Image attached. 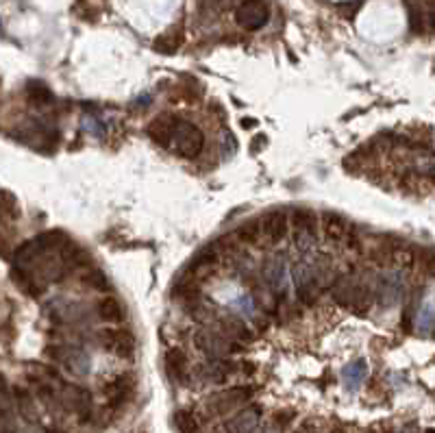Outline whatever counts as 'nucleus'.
<instances>
[{
  "mask_svg": "<svg viewBox=\"0 0 435 433\" xmlns=\"http://www.w3.org/2000/svg\"><path fill=\"white\" fill-rule=\"evenodd\" d=\"M202 146H204V135L198 126L188 122V120L176 118L172 142H170V148L176 152V155H181L185 159H196L202 152Z\"/></svg>",
  "mask_w": 435,
  "mask_h": 433,
  "instance_id": "nucleus-1",
  "label": "nucleus"
},
{
  "mask_svg": "<svg viewBox=\"0 0 435 433\" xmlns=\"http://www.w3.org/2000/svg\"><path fill=\"white\" fill-rule=\"evenodd\" d=\"M194 342L204 355H209L212 360L226 358V355L242 350V344H238L231 338H226L222 331H198V334L194 336Z\"/></svg>",
  "mask_w": 435,
  "mask_h": 433,
  "instance_id": "nucleus-2",
  "label": "nucleus"
},
{
  "mask_svg": "<svg viewBox=\"0 0 435 433\" xmlns=\"http://www.w3.org/2000/svg\"><path fill=\"white\" fill-rule=\"evenodd\" d=\"M250 398H252V390L246 388V386L220 390V392H216L207 398V412L212 416H224L228 412L238 410V407L246 405Z\"/></svg>",
  "mask_w": 435,
  "mask_h": 433,
  "instance_id": "nucleus-3",
  "label": "nucleus"
},
{
  "mask_svg": "<svg viewBox=\"0 0 435 433\" xmlns=\"http://www.w3.org/2000/svg\"><path fill=\"white\" fill-rule=\"evenodd\" d=\"M270 18V7L266 0H244L235 11V20L246 31H259Z\"/></svg>",
  "mask_w": 435,
  "mask_h": 433,
  "instance_id": "nucleus-4",
  "label": "nucleus"
},
{
  "mask_svg": "<svg viewBox=\"0 0 435 433\" xmlns=\"http://www.w3.org/2000/svg\"><path fill=\"white\" fill-rule=\"evenodd\" d=\"M98 340L107 350L118 355V358L131 360L135 355V338L131 331H126V329H105L98 334Z\"/></svg>",
  "mask_w": 435,
  "mask_h": 433,
  "instance_id": "nucleus-5",
  "label": "nucleus"
},
{
  "mask_svg": "<svg viewBox=\"0 0 435 433\" xmlns=\"http://www.w3.org/2000/svg\"><path fill=\"white\" fill-rule=\"evenodd\" d=\"M259 231H262V238L270 244H278L283 242L290 233V218L286 212H268L266 216L259 218Z\"/></svg>",
  "mask_w": 435,
  "mask_h": 433,
  "instance_id": "nucleus-6",
  "label": "nucleus"
},
{
  "mask_svg": "<svg viewBox=\"0 0 435 433\" xmlns=\"http://www.w3.org/2000/svg\"><path fill=\"white\" fill-rule=\"evenodd\" d=\"M259 422H262V407L248 405L228 418L224 429H226V433H255L259 429Z\"/></svg>",
  "mask_w": 435,
  "mask_h": 433,
  "instance_id": "nucleus-7",
  "label": "nucleus"
},
{
  "mask_svg": "<svg viewBox=\"0 0 435 433\" xmlns=\"http://www.w3.org/2000/svg\"><path fill=\"white\" fill-rule=\"evenodd\" d=\"M61 403L68 407L70 412H74L81 420H85L92 412V394L85 388L79 386H63L59 394Z\"/></svg>",
  "mask_w": 435,
  "mask_h": 433,
  "instance_id": "nucleus-8",
  "label": "nucleus"
},
{
  "mask_svg": "<svg viewBox=\"0 0 435 433\" xmlns=\"http://www.w3.org/2000/svg\"><path fill=\"white\" fill-rule=\"evenodd\" d=\"M238 372V364L226 360V358H218V360H209L204 366L198 368V377L207 384L220 386L224 381H228V377H233Z\"/></svg>",
  "mask_w": 435,
  "mask_h": 433,
  "instance_id": "nucleus-9",
  "label": "nucleus"
},
{
  "mask_svg": "<svg viewBox=\"0 0 435 433\" xmlns=\"http://www.w3.org/2000/svg\"><path fill=\"white\" fill-rule=\"evenodd\" d=\"M166 364V372L170 377V381H174L176 386H185L190 381V362H188V355L181 348H170L164 358Z\"/></svg>",
  "mask_w": 435,
  "mask_h": 433,
  "instance_id": "nucleus-10",
  "label": "nucleus"
},
{
  "mask_svg": "<svg viewBox=\"0 0 435 433\" xmlns=\"http://www.w3.org/2000/svg\"><path fill=\"white\" fill-rule=\"evenodd\" d=\"M318 226H320V220H318L316 212H312V209L292 212V228L296 231V242H300V244L312 242L318 236Z\"/></svg>",
  "mask_w": 435,
  "mask_h": 433,
  "instance_id": "nucleus-11",
  "label": "nucleus"
},
{
  "mask_svg": "<svg viewBox=\"0 0 435 433\" xmlns=\"http://www.w3.org/2000/svg\"><path fill=\"white\" fill-rule=\"evenodd\" d=\"M133 390H135V379L131 374H118L114 381H109L102 392H105V398L109 401V405L116 407L129 401Z\"/></svg>",
  "mask_w": 435,
  "mask_h": 433,
  "instance_id": "nucleus-12",
  "label": "nucleus"
},
{
  "mask_svg": "<svg viewBox=\"0 0 435 433\" xmlns=\"http://www.w3.org/2000/svg\"><path fill=\"white\" fill-rule=\"evenodd\" d=\"M174 124H176V118L172 114H161L157 116L148 124V138L159 144L161 148H170V142H172V133H174Z\"/></svg>",
  "mask_w": 435,
  "mask_h": 433,
  "instance_id": "nucleus-13",
  "label": "nucleus"
},
{
  "mask_svg": "<svg viewBox=\"0 0 435 433\" xmlns=\"http://www.w3.org/2000/svg\"><path fill=\"white\" fill-rule=\"evenodd\" d=\"M0 433H16L13 396L7 388V381L3 374H0Z\"/></svg>",
  "mask_w": 435,
  "mask_h": 433,
  "instance_id": "nucleus-14",
  "label": "nucleus"
},
{
  "mask_svg": "<svg viewBox=\"0 0 435 433\" xmlns=\"http://www.w3.org/2000/svg\"><path fill=\"white\" fill-rule=\"evenodd\" d=\"M320 228L322 233L329 242H342L346 240V236L350 233V226L348 222L340 216V214H333V212H324L322 218H320Z\"/></svg>",
  "mask_w": 435,
  "mask_h": 433,
  "instance_id": "nucleus-15",
  "label": "nucleus"
},
{
  "mask_svg": "<svg viewBox=\"0 0 435 433\" xmlns=\"http://www.w3.org/2000/svg\"><path fill=\"white\" fill-rule=\"evenodd\" d=\"M220 324H222V334H224L226 338L235 340L238 344H244V342L248 344V342L255 340L252 329H250L244 320H240V318H224Z\"/></svg>",
  "mask_w": 435,
  "mask_h": 433,
  "instance_id": "nucleus-16",
  "label": "nucleus"
},
{
  "mask_svg": "<svg viewBox=\"0 0 435 433\" xmlns=\"http://www.w3.org/2000/svg\"><path fill=\"white\" fill-rule=\"evenodd\" d=\"M216 266H218V252L216 250H204L190 264V272L194 276V281H202L204 276L214 274Z\"/></svg>",
  "mask_w": 435,
  "mask_h": 433,
  "instance_id": "nucleus-17",
  "label": "nucleus"
},
{
  "mask_svg": "<svg viewBox=\"0 0 435 433\" xmlns=\"http://www.w3.org/2000/svg\"><path fill=\"white\" fill-rule=\"evenodd\" d=\"M13 401H16V407H18V412L20 416L27 420V422H37V405L33 401V396L27 392V390H16L13 394Z\"/></svg>",
  "mask_w": 435,
  "mask_h": 433,
  "instance_id": "nucleus-18",
  "label": "nucleus"
},
{
  "mask_svg": "<svg viewBox=\"0 0 435 433\" xmlns=\"http://www.w3.org/2000/svg\"><path fill=\"white\" fill-rule=\"evenodd\" d=\"M235 238L240 244L246 246H257L262 242V231H259V220H246L235 228Z\"/></svg>",
  "mask_w": 435,
  "mask_h": 433,
  "instance_id": "nucleus-19",
  "label": "nucleus"
},
{
  "mask_svg": "<svg viewBox=\"0 0 435 433\" xmlns=\"http://www.w3.org/2000/svg\"><path fill=\"white\" fill-rule=\"evenodd\" d=\"M368 374V368H366V362L364 360H357L355 364L346 366L344 372H342V379H344V384L348 390H355V388H360L364 384V379Z\"/></svg>",
  "mask_w": 435,
  "mask_h": 433,
  "instance_id": "nucleus-20",
  "label": "nucleus"
},
{
  "mask_svg": "<svg viewBox=\"0 0 435 433\" xmlns=\"http://www.w3.org/2000/svg\"><path fill=\"white\" fill-rule=\"evenodd\" d=\"M98 316H100L102 320H107V322H120V320L124 318L122 305H120L118 298H114V296L100 298V303H98Z\"/></svg>",
  "mask_w": 435,
  "mask_h": 433,
  "instance_id": "nucleus-21",
  "label": "nucleus"
},
{
  "mask_svg": "<svg viewBox=\"0 0 435 433\" xmlns=\"http://www.w3.org/2000/svg\"><path fill=\"white\" fill-rule=\"evenodd\" d=\"M181 44H183V33L172 29V31H168V33H164L161 37L155 39V50L161 55H172V53H176L178 48H181Z\"/></svg>",
  "mask_w": 435,
  "mask_h": 433,
  "instance_id": "nucleus-22",
  "label": "nucleus"
},
{
  "mask_svg": "<svg viewBox=\"0 0 435 433\" xmlns=\"http://www.w3.org/2000/svg\"><path fill=\"white\" fill-rule=\"evenodd\" d=\"M174 425L181 433H198V429H200L198 416L192 410H178L174 414Z\"/></svg>",
  "mask_w": 435,
  "mask_h": 433,
  "instance_id": "nucleus-23",
  "label": "nucleus"
},
{
  "mask_svg": "<svg viewBox=\"0 0 435 433\" xmlns=\"http://www.w3.org/2000/svg\"><path fill=\"white\" fill-rule=\"evenodd\" d=\"M27 96L33 105H48V103H53V92H50L44 83L39 81H31L27 85Z\"/></svg>",
  "mask_w": 435,
  "mask_h": 433,
  "instance_id": "nucleus-24",
  "label": "nucleus"
},
{
  "mask_svg": "<svg viewBox=\"0 0 435 433\" xmlns=\"http://www.w3.org/2000/svg\"><path fill=\"white\" fill-rule=\"evenodd\" d=\"M83 281H85L92 290H98V292H105V290L109 288L107 276L102 274L100 270H90V272L83 276Z\"/></svg>",
  "mask_w": 435,
  "mask_h": 433,
  "instance_id": "nucleus-25",
  "label": "nucleus"
},
{
  "mask_svg": "<svg viewBox=\"0 0 435 433\" xmlns=\"http://www.w3.org/2000/svg\"><path fill=\"white\" fill-rule=\"evenodd\" d=\"M283 429L286 427H281L276 420H270L264 429H259V431H255V433H283Z\"/></svg>",
  "mask_w": 435,
  "mask_h": 433,
  "instance_id": "nucleus-26",
  "label": "nucleus"
},
{
  "mask_svg": "<svg viewBox=\"0 0 435 433\" xmlns=\"http://www.w3.org/2000/svg\"><path fill=\"white\" fill-rule=\"evenodd\" d=\"M242 124H244V126H255V120H246V118H244Z\"/></svg>",
  "mask_w": 435,
  "mask_h": 433,
  "instance_id": "nucleus-27",
  "label": "nucleus"
},
{
  "mask_svg": "<svg viewBox=\"0 0 435 433\" xmlns=\"http://www.w3.org/2000/svg\"><path fill=\"white\" fill-rule=\"evenodd\" d=\"M48 433H66V431H61V429H50Z\"/></svg>",
  "mask_w": 435,
  "mask_h": 433,
  "instance_id": "nucleus-28",
  "label": "nucleus"
}]
</instances>
